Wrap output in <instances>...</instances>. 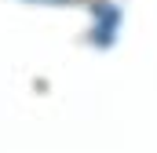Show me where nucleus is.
Masks as SVG:
<instances>
[{
    "instance_id": "obj_1",
    "label": "nucleus",
    "mask_w": 157,
    "mask_h": 153,
    "mask_svg": "<svg viewBox=\"0 0 157 153\" xmlns=\"http://www.w3.org/2000/svg\"><path fill=\"white\" fill-rule=\"evenodd\" d=\"M26 4H73V0H26Z\"/></svg>"
}]
</instances>
